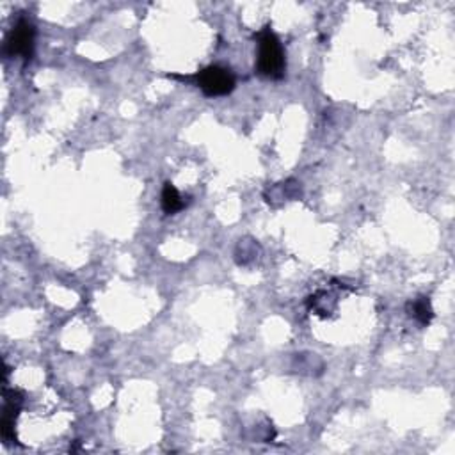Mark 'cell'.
<instances>
[{
  "mask_svg": "<svg viewBox=\"0 0 455 455\" xmlns=\"http://www.w3.org/2000/svg\"><path fill=\"white\" fill-rule=\"evenodd\" d=\"M34 25L25 18L18 20L5 38L4 53L8 57H22L23 62H29L34 53Z\"/></svg>",
  "mask_w": 455,
  "mask_h": 455,
  "instance_id": "3957f363",
  "label": "cell"
},
{
  "mask_svg": "<svg viewBox=\"0 0 455 455\" xmlns=\"http://www.w3.org/2000/svg\"><path fill=\"white\" fill-rule=\"evenodd\" d=\"M407 313L411 318H415L420 326H429L430 320L434 318V309L429 297H418L415 301L407 302Z\"/></svg>",
  "mask_w": 455,
  "mask_h": 455,
  "instance_id": "8992f818",
  "label": "cell"
},
{
  "mask_svg": "<svg viewBox=\"0 0 455 455\" xmlns=\"http://www.w3.org/2000/svg\"><path fill=\"white\" fill-rule=\"evenodd\" d=\"M255 40L258 41V75L270 80L283 79L285 70H287V55H285L283 43L279 41L278 36L267 25L255 34Z\"/></svg>",
  "mask_w": 455,
  "mask_h": 455,
  "instance_id": "6da1fadb",
  "label": "cell"
},
{
  "mask_svg": "<svg viewBox=\"0 0 455 455\" xmlns=\"http://www.w3.org/2000/svg\"><path fill=\"white\" fill-rule=\"evenodd\" d=\"M292 183V180H287L283 181V183H278L276 187H272V189H269L270 196L265 194V201L267 203H276V199H281V201H290V199H296L297 196H301V183H297V181H294V185H290Z\"/></svg>",
  "mask_w": 455,
  "mask_h": 455,
  "instance_id": "ba28073f",
  "label": "cell"
},
{
  "mask_svg": "<svg viewBox=\"0 0 455 455\" xmlns=\"http://www.w3.org/2000/svg\"><path fill=\"white\" fill-rule=\"evenodd\" d=\"M4 415H2V438L9 443L14 438V421H16L18 411L22 409L23 395L16 389H4Z\"/></svg>",
  "mask_w": 455,
  "mask_h": 455,
  "instance_id": "277c9868",
  "label": "cell"
},
{
  "mask_svg": "<svg viewBox=\"0 0 455 455\" xmlns=\"http://www.w3.org/2000/svg\"><path fill=\"white\" fill-rule=\"evenodd\" d=\"M185 201H183V198H181V194L177 190V187L172 185L171 181H168V183H164V189H162V210L168 216H174V213H178L180 210H183L185 208Z\"/></svg>",
  "mask_w": 455,
  "mask_h": 455,
  "instance_id": "52a82bcc",
  "label": "cell"
},
{
  "mask_svg": "<svg viewBox=\"0 0 455 455\" xmlns=\"http://www.w3.org/2000/svg\"><path fill=\"white\" fill-rule=\"evenodd\" d=\"M336 304H338V299H336V296H333L331 292H326V290H322V292H317L315 296L309 297V301H308L309 309L322 318L331 317V313L336 309Z\"/></svg>",
  "mask_w": 455,
  "mask_h": 455,
  "instance_id": "5b68a950",
  "label": "cell"
},
{
  "mask_svg": "<svg viewBox=\"0 0 455 455\" xmlns=\"http://www.w3.org/2000/svg\"><path fill=\"white\" fill-rule=\"evenodd\" d=\"M194 82L207 96L212 98L226 96L237 86L233 73L228 68L217 66V64H212V66H207L201 71H198L194 75Z\"/></svg>",
  "mask_w": 455,
  "mask_h": 455,
  "instance_id": "7a4b0ae2",
  "label": "cell"
},
{
  "mask_svg": "<svg viewBox=\"0 0 455 455\" xmlns=\"http://www.w3.org/2000/svg\"><path fill=\"white\" fill-rule=\"evenodd\" d=\"M258 251H260V246H258L255 240L244 239L240 240L239 246H237L235 257H237V261H239L240 265H248V263L257 260Z\"/></svg>",
  "mask_w": 455,
  "mask_h": 455,
  "instance_id": "9c48e42d",
  "label": "cell"
}]
</instances>
